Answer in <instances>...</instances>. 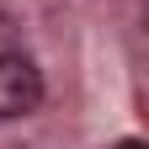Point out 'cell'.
I'll return each instance as SVG.
<instances>
[{"mask_svg": "<svg viewBox=\"0 0 149 149\" xmlns=\"http://www.w3.org/2000/svg\"><path fill=\"white\" fill-rule=\"evenodd\" d=\"M43 101V74L22 53H0V123L6 117H27Z\"/></svg>", "mask_w": 149, "mask_h": 149, "instance_id": "1", "label": "cell"}, {"mask_svg": "<svg viewBox=\"0 0 149 149\" xmlns=\"http://www.w3.org/2000/svg\"><path fill=\"white\" fill-rule=\"evenodd\" d=\"M117 149H144V144H139V139H123V144H117Z\"/></svg>", "mask_w": 149, "mask_h": 149, "instance_id": "2", "label": "cell"}]
</instances>
